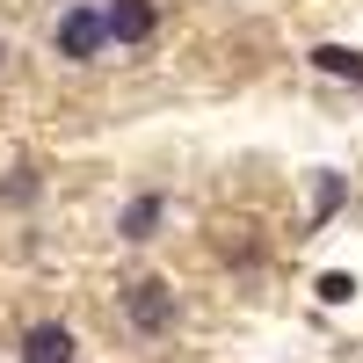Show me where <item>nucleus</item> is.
I'll use <instances>...</instances> for the list:
<instances>
[{"instance_id": "1", "label": "nucleus", "mask_w": 363, "mask_h": 363, "mask_svg": "<svg viewBox=\"0 0 363 363\" xmlns=\"http://www.w3.org/2000/svg\"><path fill=\"white\" fill-rule=\"evenodd\" d=\"M51 44H58V58H73V66H87V58H102V44H109V29H102V8H66L58 15V29H51Z\"/></svg>"}, {"instance_id": "2", "label": "nucleus", "mask_w": 363, "mask_h": 363, "mask_svg": "<svg viewBox=\"0 0 363 363\" xmlns=\"http://www.w3.org/2000/svg\"><path fill=\"white\" fill-rule=\"evenodd\" d=\"M124 313H131L138 335H160V327H174V291H167L160 277H138V284L124 291Z\"/></svg>"}, {"instance_id": "3", "label": "nucleus", "mask_w": 363, "mask_h": 363, "mask_svg": "<svg viewBox=\"0 0 363 363\" xmlns=\"http://www.w3.org/2000/svg\"><path fill=\"white\" fill-rule=\"evenodd\" d=\"M102 29H109V44H145L160 29V8H153V0H109Z\"/></svg>"}, {"instance_id": "4", "label": "nucleus", "mask_w": 363, "mask_h": 363, "mask_svg": "<svg viewBox=\"0 0 363 363\" xmlns=\"http://www.w3.org/2000/svg\"><path fill=\"white\" fill-rule=\"evenodd\" d=\"M73 327L66 320H37V327H29V335H22V363H73Z\"/></svg>"}, {"instance_id": "5", "label": "nucleus", "mask_w": 363, "mask_h": 363, "mask_svg": "<svg viewBox=\"0 0 363 363\" xmlns=\"http://www.w3.org/2000/svg\"><path fill=\"white\" fill-rule=\"evenodd\" d=\"M160 218H167V196H160V189H145V196H131V203H124L116 233H124V240H153V233H160Z\"/></svg>"}, {"instance_id": "6", "label": "nucleus", "mask_w": 363, "mask_h": 363, "mask_svg": "<svg viewBox=\"0 0 363 363\" xmlns=\"http://www.w3.org/2000/svg\"><path fill=\"white\" fill-rule=\"evenodd\" d=\"M313 66L327 80H356L363 87V51H349V44H313Z\"/></svg>"}, {"instance_id": "7", "label": "nucleus", "mask_w": 363, "mask_h": 363, "mask_svg": "<svg viewBox=\"0 0 363 363\" xmlns=\"http://www.w3.org/2000/svg\"><path fill=\"white\" fill-rule=\"evenodd\" d=\"M342 196H349V182L335 174V167H320V182H313V225H327L342 211Z\"/></svg>"}, {"instance_id": "8", "label": "nucleus", "mask_w": 363, "mask_h": 363, "mask_svg": "<svg viewBox=\"0 0 363 363\" xmlns=\"http://www.w3.org/2000/svg\"><path fill=\"white\" fill-rule=\"evenodd\" d=\"M320 298H327V306H349V298H356V277H349V269H327V277H320Z\"/></svg>"}, {"instance_id": "9", "label": "nucleus", "mask_w": 363, "mask_h": 363, "mask_svg": "<svg viewBox=\"0 0 363 363\" xmlns=\"http://www.w3.org/2000/svg\"><path fill=\"white\" fill-rule=\"evenodd\" d=\"M0 73H8V44H0Z\"/></svg>"}]
</instances>
